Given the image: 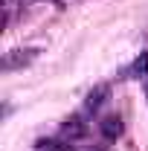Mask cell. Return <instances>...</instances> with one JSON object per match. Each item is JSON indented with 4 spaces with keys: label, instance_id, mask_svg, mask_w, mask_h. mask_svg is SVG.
Instances as JSON below:
<instances>
[{
    "label": "cell",
    "instance_id": "cell-5",
    "mask_svg": "<svg viewBox=\"0 0 148 151\" xmlns=\"http://www.w3.org/2000/svg\"><path fill=\"white\" fill-rule=\"evenodd\" d=\"M131 73H134V78H139V81L148 76V50H145V52H139V58H137L134 67H131Z\"/></svg>",
    "mask_w": 148,
    "mask_h": 151
},
{
    "label": "cell",
    "instance_id": "cell-4",
    "mask_svg": "<svg viewBox=\"0 0 148 151\" xmlns=\"http://www.w3.org/2000/svg\"><path fill=\"white\" fill-rule=\"evenodd\" d=\"M84 131H87V128H84L81 116H73V119H67V122H64V128H61V137H64L67 142H73V139H78Z\"/></svg>",
    "mask_w": 148,
    "mask_h": 151
},
{
    "label": "cell",
    "instance_id": "cell-1",
    "mask_svg": "<svg viewBox=\"0 0 148 151\" xmlns=\"http://www.w3.org/2000/svg\"><path fill=\"white\" fill-rule=\"evenodd\" d=\"M38 58V47H26V50H9L3 55V73H12V70H20L26 64H32Z\"/></svg>",
    "mask_w": 148,
    "mask_h": 151
},
{
    "label": "cell",
    "instance_id": "cell-2",
    "mask_svg": "<svg viewBox=\"0 0 148 151\" xmlns=\"http://www.w3.org/2000/svg\"><path fill=\"white\" fill-rule=\"evenodd\" d=\"M108 93H111V87H108V84H96L90 93H87V99H84V113H96L102 105H105Z\"/></svg>",
    "mask_w": 148,
    "mask_h": 151
},
{
    "label": "cell",
    "instance_id": "cell-3",
    "mask_svg": "<svg viewBox=\"0 0 148 151\" xmlns=\"http://www.w3.org/2000/svg\"><path fill=\"white\" fill-rule=\"evenodd\" d=\"M99 131H102V137L105 139H116V137H122V119L119 116H105L102 122H99Z\"/></svg>",
    "mask_w": 148,
    "mask_h": 151
},
{
    "label": "cell",
    "instance_id": "cell-6",
    "mask_svg": "<svg viewBox=\"0 0 148 151\" xmlns=\"http://www.w3.org/2000/svg\"><path fill=\"white\" fill-rule=\"evenodd\" d=\"M35 151H38V148H35Z\"/></svg>",
    "mask_w": 148,
    "mask_h": 151
}]
</instances>
